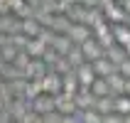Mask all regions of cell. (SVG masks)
Here are the masks:
<instances>
[{
  "mask_svg": "<svg viewBox=\"0 0 130 123\" xmlns=\"http://www.w3.org/2000/svg\"><path fill=\"white\" fill-rule=\"evenodd\" d=\"M106 20L110 25H130V15L125 12V7L120 3H116V5L106 7Z\"/></svg>",
  "mask_w": 130,
  "mask_h": 123,
  "instance_id": "cell-1",
  "label": "cell"
},
{
  "mask_svg": "<svg viewBox=\"0 0 130 123\" xmlns=\"http://www.w3.org/2000/svg\"><path fill=\"white\" fill-rule=\"evenodd\" d=\"M42 86H44V94L57 96V94H61V89H64V76L57 74V72H49L42 79Z\"/></svg>",
  "mask_w": 130,
  "mask_h": 123,
  "instance_id": "cell-2",
  "label": "cell"
},
{
  "mask_svg": "<svg viewBox=\"0 0 130 123\" xmlns=\"http://www.w3.org/2000/svg\"><path fill=\"white\" fill-rule=\"evenodd\" d=\"M29 111H32V101H27V99H12V103L7 106V113L15 121H22Z\"/></svg>",
  "mask_w": 130,
  "mask_h": 123,
  "instance_id": "cell-3",
  "label": "cell"
},
{
  "mask_svg": "<svg viewBox=\"0 0 130 123\" xmlns=\"http://www.w3.org/2000/svg\"><path fill=\"white\" fill-rule=\"evenodd\" d=\"M81 49H84V54H86V62H96V59L106 57V49H103V44L98 42L96 37L86 39V42L81 44Z\"/></svg>",
  "mask_w": 130,
  "mask_h": 123,
  "instance_id": "cell-4",
  "label": "cell"
},
{
  "mask_svg": "<svg viewBox=\"0 0 130 123\" xmlns=\"http://www.w3.org/2000/svg\"><path fill=\"white\" fill-rule=\"evenodd\" d=\"M69 37H71V42H74V44H84L86 39H91V37H93V30L88 27V25L74 22L71 30H69Z\"/></svg>",
  "mask_w": 130,
  "mask_h": 123,
  "instance_id": "cell-5",
  "label": "cell"
},
{
  "mask_svg": "<svg viewBox=\"0 0 130 123\" xmlns=\"http://www.w3.org/2000/svg\"><path fill=\"white\" fill-rule=\"evenodd\" d=\"M54 101H57V111L64 113V116H69V113H79V106H76V101H74V96L64 94V91L54 96Z\"/></svg>",
  "mask_w": 130,
  "mask_h": 123,
  "instance_id": "cell-6",
  "label": "cell"
},
{
  "mask_svg": "<svg viewBox=\"0 0 130 123\" xmlns=\"http://www.w3.org/2000/svg\"><path fill=\"white\" fill-rule=\"evenodd\" d=\"M32 111L35 113H49V111H57V101H54V96L52 94H42V96H37L35 101H32Z\"/></svg>",
  "mask_w": 130,
  "mask_h": 123,
  "instance_id": "cell-7",
  "label": "cell"
},
{
  "mask_svg": "<svg viewBox=\"0 0 130 123\" xmlns=\"http://www.w3.org/2000/svg\"><path fill=\"white\" fill-rule=\"evenodd\" d=\"M52 72V66L44 62V59H32V64L25 69V74H27V79H44L47 74Z\"/></svg>",
  "mask_w": 130,
  "mask_h": 123,
  "instance_id": "cell-8",
  "label": "cell"
},
{
  "mask_svg": "<svg viewBox=\"0 0 130 123\" xmlns=\"http://www.w3.org/2000/svg\"><path fill=\"white\" fill-rule=\"evenodd\" d=\"M74 72H76V76H79V84H81V86H91V84L98 79V74H96V69H93V64H91V62L76 66Z\"/></svg>",
  "mask_w": 130,
  "mask_h": 123,
  "instance_id": "cell-9",
  "label": "cell"
},
{
  "mask_svg": "<svg viewBox=\"0 0 130 123\" xmlns=\"http://www.w3.org/2000/svg\"><path fill=\"white\" fill-rule=\"evenodd\" d=\"M74 101H76L79 111L93 108V106H96V96H93V91H91V86H81V89H79V94L74 96Z\"/></svg>",
  "mask_w": 130,
  "mask_h": 123,
  "instance_id": "cell-10",
  "label": "cell"
},
{
  "mask_svg": "<svg viewBox=\"0 0 130 123\" xmlns=\"http://www.w3.org/2000/svg\"><path fill=\"white\" fill-rule=\"evenodd\" d=\"M96 69V74L98 76H103V79H108V76H113V74L118 72V64H113L108 57H101V59H96V62H91Z\"/></svg>",
  "mask_w": 130,
  "mask_h": 123,
  "instance_id": "cell-11",
  "label": "cell"
},
{
  "mask_svg": "<svg viewBox=\"0 0 130 123\" xmlns=\"http://www.w3.org/2000/svg\"><path fill=\"white\" fill-rule=\"evenodd\" d=\"M3 32L5 35H17V32H22V17H17V15H3Z\"/></svg>",
  "mask_w": 130,
  "mask_h": 123,
  "instance_id": "cell-12",
  "label": "cell"
},
{
  "mask_svg": "<svg viewBox=\"0 0 130 123\" xmlns=\"http://www.w3.org/2000/svg\"><path fill=\"white\" fill-rule=\"evenodd\" d=\"M108 86H110V96H120V94H125L128 79H125L120 72H116L113 76H108Z\"/></svg>",
  "mask_w": 130,
  "mask_h": 123,
  "instance_id": "cell-13",
  "label": "cell"
},
{
  "mask_svg": "<svg viewBox=\"0 0 130 123\" xmlns=\"http://www.w3.org/2000/svg\"><path fill=\"white\" fill-rule=\"evenodd\" d=\"M113 37H116V44L130 47V25H113Z\"/></svg>",
  "mask_w": 130,
  "mask_h": 123,
  "instance_id": "cell-14",
  "label": "cell"
},
{
  "mask_svg": "<svg viewBox=\"0 0 130 123\" xmlns=\"http://www.w3.org/2000/svg\"><path fill=\"white\" fill-rule=\"evenodd\" d=\"M74 22L69 20V15H54V22H52V30L57 32V35H69V30H71Z\"/></svg>",
  "mask_w": 130,
  "mask_h": 123,
  "instance_id": "cell-15",
  "label": "cell"
},
{
  "mask_svg": "<svg viewBox=\"0 0 130 123\" xmlns=\"http://www.w3.org/2000/svg\"><path fill=\"white\" fill-rule=\"evenodd\" d=\"M47 49H49V44H44L39 37H32V39H29V44H27V52L32 54V59H42Z\"/></svg>",
  "mask_w": 130,
  "mask_h": 123,
  "instance_id": "cell-16",
  "label": "cell"
},
{
  "mask_svg": "<svg viewBox=\"0 0 130 123\" xmlns=\"http://www.w3.org/2000/svg\"><path fill=\"white\" fill-rule=\"evenodd\" d=\"M79 89H81V84H79V76H76V72H71V74H64V94H69V96H76L79 94Z\"/></svg>",
  "mask_w": 130,
  "mask_h": 123,
  "instance_id": "cell-17",
  "label": "cell"
},
{
  "mask_svg": "<svg viewBox=\"0 0 130 123\" xmlns=\"http://www.w3.org/2000/svg\"><path fill=\"white\" fill-rule=\"evenodd\" d=\"M66 59H69V64L76 69V66L86 64V54H84V49H81V44H74L71 49H69V54H66Z\"/></svg>",
  "mask_w": 130,
  "mask_h": 123,
  "instance_id": "cell-18",
  "label": "cell"
},
{
  "mask_svg": "<svg viewBox=\"0 0 130 123\" xmlns=\"http://www.w3.org/2000/svg\"><path fill=\"white\" fill-rule=\"evenodd\" d=\"M106 57H108L113 64H120V62H125V59H128V49H125V47H120V44H113V47H108V49H106Z\"/></svg>",
  "mask_w": 130,
  "mask_h": 123,
  "instance_id": "cell-19",
  "label": "cell"
},
{
  "mask_svg": "<svg viewBox=\"0 0 130 123\" xmlns=\"http://www.w3.org/2000/svg\"><path fill=\"white\" fill-rule=\"evenodd\" d=\"M52 47H54L61 57H66V54H69V49L74 47V42H71V37H69V35H57V39L52 42Z\"/></svg>",
  "mask_w": 130,
  "mask_h": 123,
  "instance_id": "cell-20",
  "label": "cell"
},
{
  "mask_svg": "<svg viewBox=\"0 0 130 123\" xmlns=\"http://www.w3.org/2000/svg\"><path fill=\"white\" fill-rule=\"evenodd\" d=\"M91 91H93L96 99H101V96H110V86H108V79H103V76H98V79L91 84Z\"/></svg>",
  "mask_w": 130,
  "mask_h": 123,
  "instance_id": "cell-21",
  "label": "cell"
},
{
  "mask_svg": "<svg viewBox=\"0 0 130 123\" xmlns=\"http://www.w3.org/2000/svg\"><path fill=\"white\" fill-rule=\"evenodd\" d=\"M42 27H52V22H54V12H49L47 7H37L35 10V15H32Z\"/></svg>",
  "mask_w": 130,
  "mask_h": 123,
  "instance_id": "cell-22",
  "label": "cell"
},
{
  "mask_svg": "<svg viewBox=\"0 0 130 123\" xmlns=\"http://www.w3.org/2000/svg\"><path fill=\"white\" fill-rule=\"evenodd\" d=\"M7 84H10V91H12V96H15V99H25L29 79H15V81H7Z\"/></svg>",
  "mask_w": 130,
  "mask_h": 123,
  "instance_id": "cell-23",
  "label": "cell"
},
{
  "mask_svg": "<svg viewBox=\"0 0 130 123\" xmlns=\"http://www.w3.org/2000/svg\"><path fill=\"white\" fill-rule=\"evenodd\" d=\"M39 30H42V25L35 20V17H27V20H22V32L29 37H37L39 35Z\"/></svg>",
  "mask_w": 130,
  "mask_h": 123,
  "instance_id": "cell-24",
  "label": "cell"
},
{
  "mask_svg": "<svg viewBox=\"0 0 130 123\" xmlns=\"http://www.w3.org/2000/svg\"><path fill=\"white\" fill-rule=\"evenodd\" d=\"M79 116L84 123H103V113H98L96 108H86V111H79Z\"/></svg>",
  "mask_w": 130,
  "mask_h": 123,
  "instance_id": "cell-25",
  "label": "cell"
},
{
  "mask_svg": "<svg viewBox=\"0 0 130 123\" xmlns=\"http://www.w3.org/2000/svg\"><path fill=\"white\" fill-rule=\"evenodd\" d=\"M17 52H20V49H17V47L10 42V44H5V47L0 49V57H3V62H5V64H12L15 57H17Z\"/></svg>",
  "mask_w": 130,
  "mask_h": 123,
  "instance_id": "cell-26",
  "label": "cell"
},
{
  "mask_svg": "<svg viewBox=\"0 0 130 123\" xmlns=\"http://www.w3.org/2000/svg\"><path fill=\"white\" fill-rule=\"evenodd\" d=\"M116 113H130V96L128 94H120L116 96Z\"/></svg>",
  "mask_w": 130,
  "mask_h": 123,
  "instance_id": "cell-27",
  "label": "cell"
},
{
  "mask_svg": "<svg viewBox=\"0 0 130 123\" xmlns=\"http://www.w3.org/2000/svg\"><path fill=\"white\" fill-rule=\"evenodd\" d=\"M29 39H32V37H29V35H25V32H17V35H10V42H12L15 47H17V49H27Z\"/></svg>",
  "mask_w": 130,
  "mask_h": 123,
  "instance_id": "cell-28",
  "label": "cell"
},
{
  "mask_svg": "<svg viewBox=\"0 0 130 123\" xmlns=\"http://www.w3.org/2000/svg\"><path fill=\"white\" fill-rule=\"evenodd\" d=\"M52 72H57V74L64 76V74H71V72H74V66L69 64V59H66V57H59V62L52 66Z\"/></svg>",
  "mask_w": 130,
  "mask_h": 123,
  "instance_id": "cell-29",
  "label": "cell"
},
{
  "mask_svg": "<svg viewBox=\"0 0 130 123\" xmlns=\"http://www.w3.org/2000/svg\"><path fill=\"white\" fill-rule=\"evenodd\" d=\"M37 37H39V39H42L44 44H49V47H52V42L57 39V32H54V30H52V27H42V30H39V35H37Z\"/></svg>",
  "mask_w": 130,
  "mask_h": 123,
  "instance_id": "cell-30",
  "label": "cell"
},
{
  "mask_svg": "<svg viewBox=\"0 0 130 123\" xmlns=\"http://www.w3.org/2000/svg\"><path fill=\"white\" fill-rule=\"evenodd\" d=\"M59 57H61V54H59V52L54 49V47H49V49L44 52V57H42V59H44V62H47L49 66H54V64L59 62Z\"/></svg>",
  "mask_w": 130,
  "mask_h": 123,
  "instance_id": "cell-31",
  "label": "cell"
},
{
  "mask_svg": "<svg viewBox=\"0 0 130 123\" xmlns=\"http://www.w3.org/2000/svg\"><path fill=\"white\" fill-rule=\"evenodd\" d=\"M20 123H44V116H42V113H35V111H29V113L22 118Z\"/></svg>",
  "mask_w": 130,
  "mask_h": 123,
  "instance_id": "cell-32",
  "label": "cell"
},
{
  "mask_svg": "<svg viewBox=\"0 0 130 123\" xmlns=\"http://www.w3.org/2000/svg\"><path fill=\"white\" fill-rule=\"evenodd\" d=\"M61 116L64 113H59V111H49V113H44V123H61Z\"/></svg>",
  "mask_w": 130,
  "mask_h": 123,
  "instance_id": "cell-33",
  "label": "cell"
},
{
  "mask_svg": "<svg viewBox=\"0 0 130 123\" xmlns=\"http://www.w3.org/2000/svg\"><path fill=\"white\" fill-rule=\"evenodd\" d=\"M103 123H123V113H116V111L113 113H106L103 116Z\"/></svg>",
  "mask_w": 130,
  "mask_h": 123,
  "instance_id": "cell-34",
  "label": "cell"
},
{
  "mask_svg": "<svg viewBox=\"0 0 130 123\" xmlns=\"http://www.w3.org/2000/svg\"><path fill=\"white\" fill-rule=\"evenodd\" d=\"M118 72L123 74L125 79H130V57L125 59V62H120V64H118Z\"/></svg>",
  "mask_w": 130,
  "mask_h": 123,
  "instance_id": "cell-35",
  "label": "cell"
},
{
  "mask_svg": "<svg viewBox=\"0 0 130 123\" xmlns=\"http://www.w3.org/2000/svg\"><path fill=\"white\" fill-rule=\"evenodd\" d=\"M61 123H84L79 113H69V116H61Z\"/></svg>",
  "mask_w": 130,
  "mask_h": 123,
  "instance_id": "cell-36",
  "label": "cell"
},
{
  "mask_svg": "<svg viewBox=\"0 0 130 123\" xmlns=\"http://www.w3.org/2000/svg\"><path fill=\"white\" fill-rule=\"evenodd\" d=\"M10 0H0V15H10Z\"/></svg>",
  "mask_w": 130,
  "mask_h": 123,
  "instance_id": "cell-37",
  "label": "cell"
},
{
  "mask_svg": "<svg viewBox=\"0 0 130 123\" xmlns=\"http://www.w3.org/2000/svg\"><path fill=\"white\" fill-rule=\"evenodd\" d=\"M81 5H86V7H101V0H81Z\"/></svg>",
  "mask_w": 130,
  "mask_h": 123,
  "instance_id": "cell-38",
  "label": "cell"
},
{
  "mask_svg": "<svg viewBox=\"0 0 130 123\" xmlns=\"http://www.w3.org/2000/svg\"><path fill=\"white\" fill-rule=\"evenodd\" d=\"M5 44H10V35H5V32H0V49H3Z\"/></svg>",
  "mask_w": 130,
  "mask_h": 123,
  "instance_id": "cell-39",
  "label": "cell"
},
{
  "mask_svg": "<svg viewBox=\"0 0 130 123\" xmlns=\"http://www.w3.org/2000/svg\"><path fill=\"white\" fill-rule=\"evenodd\" d=\"M27 3H29L32 7H35V10H37V7H42V3H44V0H27Z\"/></svg>",
  "mask_w": 130,
  "mask_h": 123,
  "instance_id": "cell-40",
  "label": "cell"
},
{
  "mask_svg": "<svg viewBox=\"0 0 130 123\" xmlns=\"http://www.w3.org/2000/svg\"><path fill=\"white\" fill-rule=\"evenodd\" d=\"M118 3H120V5H123V7H125V12H128V15H130V0H118Z\"/></svg>",
  "mask_w": 130,
  "mask_h": 123,
  "instance_id": "cell-41",
  "label": "cell"
},
{
  "mask_svg": "<svg viewBox=\"0 0 130 123\" xmlns=\"http://www.w3.org/2000/svg\"><path fill=\"white\" fill-rule=\"evenodd\" d=\"M123 123H130V113H125V116H123Z\"/></svg>",
  "mask_w": 130,
  "mask_h": 123,
  "instance_id": "cell-42",
  "label": "cell"
},
{
  "mask_svg": "<svg viewBox=\"0 0 130 123\" xmlns=\"http://www.w3.org/2000/svg\"><path fill=\"white\" fill-rule=\"evenodd\" d=\"M125 94L130 96V79H128V86H125Z\"/></svg>",
  "mask_w": 130,
  "mask_h": 123,
  "instance_id": "cell-43",
  "label": "cell"
},
{
  "mask_svg": "<svg viewBox=\"0 0 130 123\" xmlns=\"http://www.w3.org/2000/svg\"><path fill=\"white\" fill-rule=\"evenodd\" d=\"M5 123H20V121H15V118H7V121Z\"/></svg>",
  "mask_w": 130,
  "mask_h": 123,
  "instance_id": "cell-44",
  "label": "cell"
},
{
  "mask_svg": "<svg viewBox=\"0 0 130 123\" xmlns=\"http://www.w3.org/2000/svg\"><path fill=\"white\" fill-rule=\"evenodd\" d=\"M0 32H3V15H0Z\"/></svg>",
  "mask_w": 130,
  "mask_h": 123,
  "instance_id": "cell-45",
  "label": "cell"
},
{
  "mask_svg": "<svg viewBox=\"0 0 130 123\" xmlns=\"http://www.w3.org/2000/svg\"><path fill=\"white\" fill-rule=\"evenodd\" d=\"M128 57H130V47H128Z\"/></svg>",
  "mask_w": 130,
  "mask_h": 123,
  "instance_id": "cell-46",
  "label": "cell"
}]
</instances>
